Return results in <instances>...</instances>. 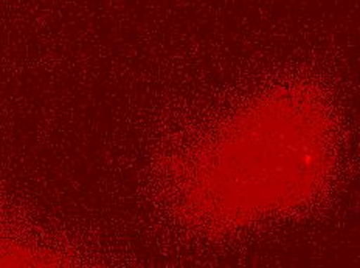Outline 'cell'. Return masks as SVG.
I'll list each match as a JSON object with an SVG mask.
<instances>
[{
  "mask_svg": "<svg viewBox=\"0 0 360 268\" xmlns=\"http://www.w3.org/2000/svg\"><path fill=\"white\" fill-rule=\"evenodd\" d=\"M340 133L309 83H280L244 102L188 161L185 202L207 227L238 232L309 210L331 189Z\"/></svg>",
  "mask_w": 360,
  "mask_h": 268,
  "instance_id": "6da1fadb",
  "label": "cell"
}]
</instances>
